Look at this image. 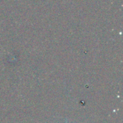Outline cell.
<instances>
[{
    "mask_svg": "<svg viewBox=\"0 0 123 123\" xmlns=\"http://www.w3.org/2000/svg\"></svg>",
    "mask_w": 123,
    "mask_h": 123,
    "instance_id": "cell-1",
    "label": "cell"
}]
</instances>
